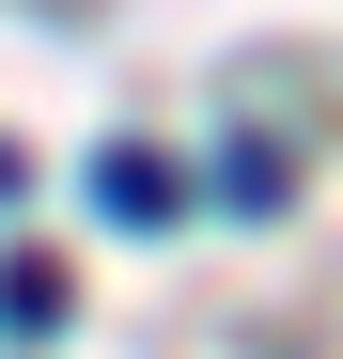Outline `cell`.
Returning a JSON list of instances; mask_svg holds the SVG:
<instances>
[{
    "instance_id": "1",
    "label": "cell",
    "mask_w": 343,
    "mask_h": 359,
    "mask_svg": "<svg viewBox=\"0 0 343 359\" xmlns=\"http://www.w3.org/2000/svg\"><path fill=\"white\" fill-rule=\"evenodd\" d=\"M94 203H109V219H141V234H156V219H188V172H172L156 141H109V156H94Z\"/></svg>"
},
{
    "instance_id": "2",
    "label": "cell",
    "mask_w": 343,
    "mask_h": 359,
    "mask_svg": "<svg viewBox=\"0 0 343 359\" xmlns=\"http://www.w3.org/2000/svg\"><path fill=\"white\" fill-rule=\"evenodd\" d=\"M0 328H63V266L47 250H0Z\"/></svg>"
}]
</instances>
